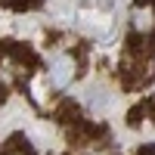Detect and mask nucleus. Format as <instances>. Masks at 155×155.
Masks as SVG:
<instances>
[{
  "mask_svg": "<svg viewBox=\"0 0 155 155\" xmlns=\"http://www.w3.org/2000/svg\"><path fill=\"white\" fill-rule=\"evenodd\" d=\"M121 78L127 87H143L146 81L155 78V53L149 50V44L130 41V50L121 59Z\"/></svg>",
  "mask_w": 155,
  "mask_h": 155,
  "instance_id": "nucleus-1",
  "label": "nucleus"
},
{
  "mask_svg": "<svg viewBox=\"0 0 155 155\" xmlns=\"http://www.w3.org/2000/svg\"><path fill=\"white\" fill-rule=\"evenodd\" d=\"M78 71H81V59H78L74 53H68V50H62V53H53L47 62V87L50 90H56V93H65V90L74 84V78Z\"/></svg>",
  "mask_w": 155,
  "mask_h": 155,
  "instance_id": "nucleus-2",
  "label": "nucleus"
},
{
  "mask_svg": "<svg viewBox=\"0 0 155 155\" xmlns=\"http://www.w3.org/2000/svg\"><path fill=\"white\" fill-rule=\"evenodd\" d=\"M127 28H130L134 41L155 37V0H137L127 12Z\"/></svg>",
  "mask_w": 155,
  "mask_h": 155,
  "instance_id": "nucleus-3",
  "label": "nucleus"
},
{
  "mask_svg": "<svg viewBox=\"0 0 155 155\" xmlns=\"http://www.w3.org/2000/svg\"><path fill=\"white\" fill-rule=\"evenodd\" d=\"M56 118H59V121H65V124L81 121V112H78L74 99H62V102H59V106H56Z\"/></svg>",
  "mask_w": 155,
  "mask_h": 155,
  "instance_id": "nucleus-4",
  "label": "nucleus"
},
{
  "mask_svg": "<svg viewBox=\"0 0 155 155\" xmlns=\"http://www.w3.org/2000/svg\"><path fill=\"white\" fill-rule=\"evenodd\" d=\"M137 155H155V143H149V146H143V149H137Z\"/></svg>",
  "mask_w": 155,
  "mask_h": 155,
  "instance_id": "nucleus-5",
  "label": "nucleus"
},
{
  "mask_svg": "<svg viewBox=\"0 0 155 155\" xmlns=\"http://www.w3.org/2000/svg\"><path fill=\"white\" fill-rule=\"evenodd\" d=\"M146 115H152V118H155V99H152V102H146Z\"/></svg>",
  "mask_w": 155,
  "mask_h": 155,
  "instance_id": "nucleus-6",
  "label": "nucleus"
},
{
  "mask_svg": "<svg viewBox=\"0 0 155 155\" xmlns=\"http://www.w3.org/2000/svg\"><path fill=\"white\" fill-rule=\"evenodd\" d=\"M6 155H31V152H28V149H9Z\"/></svg>",
  "mask_w": 155,
  "mask_h": 155,
  "instance_id": "nucleus-7",
  "label": "nucleus"
},
{
  "mask_svg": "<svg viewBox=\"0 0 155 155\" xmlns=\"http://www.w3.org/2000/svg\"><path fill=\"white\" fill-rule=\"evenodd\" d=\"M3 99H6V87L0 84V106H3Z\"/></svg>",
  "mask_w": 155,
  "mask_h": 155,
  "instance_id": "nucleus-8",
  "label": "nucleus"
},
{
  "mask_svg": "<svg viewBox=\"0 0 155 155\" xmlns=\"http://www.w3.org/2000/svg\"><path fill=\"white\" fill-rule=\"evenodd\" d=\"M0 3H3V6H12V3H16V0H0Z\"/></svg>",
  "mask_w": 155,
  "mask_h": 155,
  "instance_id": "nucleus-9",
  "label": "nucleus"
}]
</instances>
